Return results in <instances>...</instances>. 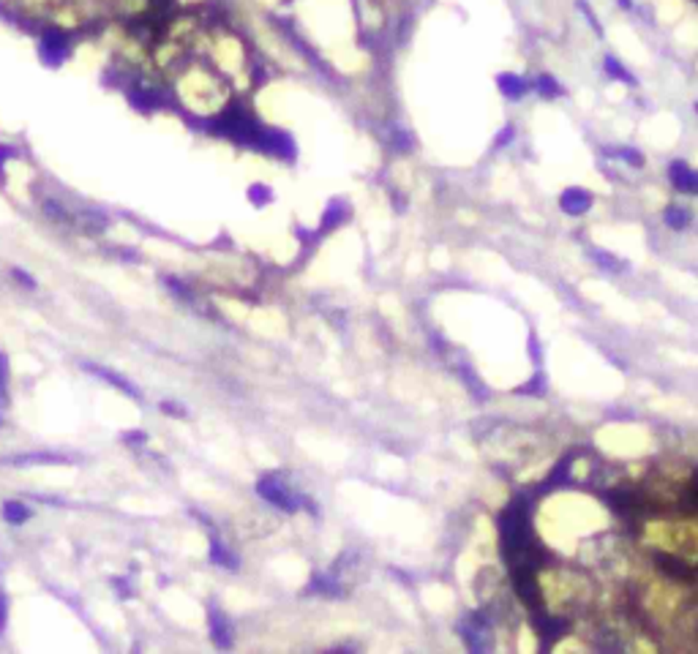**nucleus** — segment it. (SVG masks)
I'll use <instances>...</instances> for the list:
<instances>
[{
	"label": "nucleus",
	"instance_id": "obj_21",
	"mask_svg": "<svg viewBox=\"0 0 698 654\" xmlns=\"http://www.w3.org/2000/svg\"><path fill=\"white\" fill-rule=\"evenodd\" d=\"M6 619H9V603H6V594L0 592V630L6 627Z\"/></svg>",
	"mask_w": 698,
	"mask_h": 654
},
{
	"label": "nucleus",
	"instance_id": "obj_19",
	"mask_svg": "<svg viewBox=\"0 0 698 654\" xmlns=\"http://www.w3.org/2000/svg\"><path fill=\"white\" fill-rule=\"evenodd\" d=\"M44 213H49L58 224H68V213L63 210V208H58L52 199H44Z\"/></svg>",
	"mask_w": 698,
	"mask_h": 654
},
{
	"label": "nucleus",
	"instance_id": "obj_18",
	"mask_svg": "<svg viewBox=\"0 0 698 654\" xmlns=\"http://www.w3.org/2000/svg\"><path fill=\"white\" fill-rule=\"evenodd\" d=\"M249 197L254 199V205H265V202H270V199H273V191H270L267 185H251Z\"/></svg>",
	"mask_w": 698,
	"mask_h": 654
},
{
	"label": "nucleus",
	"instance_id": "obj_11",
	"mask_svg": "<svg viewBox=\"0 0 698 654\" xmlns=\"http://www.w3.org/2000/svg\"><path fill=\"white\" fill-rule=\"evenodd\" d=\"M603 68H605V74H608V76H614L617 82H625V85H636V82H638L636 76L630 74V71H627V68H625V66H622V63L617 61V58H611V55H605Z\"/></svg>",
	"mask_w": 698,
	"mask_h": 654
},
{
	"label": "nucleus",
	"instance_id": "obj_23",
	"mask_svg": "<svg viewBox=\"0 0 698 654\" xmlns=\"http://www.w3.org/2000/svg\"><path fill=\"white\" fill-rule=\"evenodd\" d=\"M123 439L128 441V444H131V441H134V444H145V434H142V431H134V434L128 431V434H123Z\"/></svg>",
	"mask_w": 698,
	"mask_h": 654
},
{
	"label": "nucleus",
	"instance_id": "obj_7",
	"mask_svg": "<svg viewBox=\"0 0 698 654\" xmlns=\"http://www.w3.org/2000/svg\"><path fill=\"white\" fill-rule=\"evenodd\" d=\"M497 85H499V91H502V96H505V98H513V101L524 98L529 91V85L518 74H499Z\"/></svg>",
	"mask_w": 698,
	"mask_h": 654
},
{
	"label": "nucleus",
	"instance_id": "obj_3",
	"mask_svg": "<svg viewBox=\"0 0 698 654\" xmlns=\"http://www.w3.org/2000/svg\"><path fill=\"white\" fill-rule=\"evenodd\" d=\"M592 194L587 188H578V185H570V188H565L562 191V197H559V208L565 210L568 215H584L587 210L592 208Z\"/></svg>",
	"mask_w": 698,
	"mask_h": 654
},
{
	"label": "nucleus",
	"instance_id": "obj_4",
	"mask_svg": "<svg viewBox=\"0 0 698 654\" xmlns=\"http://www.w3.org/2000/svg\"><path fill=\"white\" fill-rule=\"evenodd\" d=\"M66 52H68V41L63 33H44V41H41V58L44 61L58 66L66 58Z\"/></svg>",
	"mask_w": 698,
	"mask_h": 654
},
{
	"label": "nucleus",
	"instance_id": "obj_10",
	"mask_svg": "<svg viewBox=\"0 0 698 654\" xmlns=\"http://www.w3.org/2000/svg\"><path fill=\"white\" fill-rule=\"evenodd\" d=\"M663 218H666V224L671 229H677V232H682V229H687L690 227V210L687 208H679V205H671V208H666V213H663Z\"/></svg>",
	"mask_w": 698,
	"mask_h": 654
},
{
	"label": "nucleus",
	"instance_id": "obj_6",
	"mask_svg": "<svg viewBox=\"0 0 698 654\" xmlns=\"http://www.w3.org/2000/svg\"><path fill=\"white\" fill-rule=\"evenodd\" d=\"M657 564L663 567V573L671 576V578H679V581H690L693 578V573H690V564L679 559V556H674V553H660L657 556Z\"/></svg>",
	"mask_w": 698,
	"mask_h": 654
},
{
	"label": "nucleus",
	"instance_id": "obj_14",
	"mask_svg": "<svg viewBox=\"0 0 698 654\" xmlns=\"http://www.w3.org/2000/svg\"><path fill=\"white\" fill-rule=\"evenodd\" d=\"M535 91L540 93L543 98H557V96H562V85H559L557 79L551 74H540L538 79H535Z\"/></svg>",
	"mask_w": 698,
	"mask_h": 654
},
{
	"label": "nucleus",
	"instance_id": "obj_8",
	"mask_svg": "<svg viewBox=\"0 0 698 654\" xmlns=\"http://www.w3.org/2000/svg\"><path fill=\"white\" fill-rule=\"evenodd\" d=\"M590 257L597 262V267L605 270V273H625L627 270V262L620 257H614V254H608L603 248H590Z\"/></svg>",
	"mask_w": 698,
	"mask_h": 654
},
{
	"label": "nucleus",
	"instance_id": "obj_16",
	"mask_svg": "<svg viewBox=\"0 0 698 654\" xmlns=\"http://www.w3.org/2000/svg\"><path fill=\"white\" fill-rule=\"evenodd\" d=\"M605 153H608L611 158L627 161V164H630L633 169H641V167H644V155H641L638 150H633V148H608Z\"/></svg>",
	"mask_w": 698,
	"mask_h": 654
},
{
	"label": "nucleus",
	"instance_id": "obj_17",
	"mask_svg": "<svg viewBox=\"0 0 698 654\" xmlns=\"http://www.w3.org/2000/svg\"><path fill=\"white\" fill-rule=\"evenodd\" d=\"M314 589H317V592H322V594H339V592H342V586H339L333 578H325V576L314 578Z\"/></svg>",
	"mask_w": 698,
	"mask_h": 654
},
{
	"label": "nucleus",
	"instance_id": "obj_5",
	"mask_svg": "<svg viewBox=\"0 0 698 654\" xmlns=\"http://www.w3.org/2000/svg\"><path fill=\"white\" fill-rule=\"evenodd\" d=\"M85 371H91V374H96L98 379H104V382H109V384H115L118 390H123V393H128L131 398H140V390L131 384L128 379H123L120 374H115V371H109V368H104V365H96V363H85Z\"/></svg>",
	"mask_w": 698,
	"mask_h": 654
},
{
	"label": "nucleus",
	"instance_id": "obj_22",
	"mask_svg": "<svg viewBox=\"0 0 698 654\" xmlns=\"http://www.w3.org/2000/svg\"><path fill=\"white\" fill-rule=\"evenodd\" d=\"M14 278L19 284H28V290H36V281H33L28 273H22V270H14Z\"/></svg>",
	"mask_w": 698,
	"mask_h": 654
},
{
	"label": "nucleus",
	"instance_id": "obj_9",
	"mask_svg": "<svg viewBox=\"0 0 698 654\" xmlns=\"http://www.w3.org/2000/svg\"><path fill=\"white\" fill-rule=\"evenodd\" d=\"M210 633H213V640L221 643V646H230L232 643V627L224 619L221 610H210Z\"/></svg>",
	"mask_w": 698,
	"mask_h": 654
},
{
	"label": "nucleus",
	"instance_id": "obj_24",
	"mask_svg": "<svg viewBox=\"0 0 698 654\" xmlns=\"http://www.w3.org/2000/svg\"><path fill=\"white\" fill-rule=\"evenodd\" d=\"M513 137H515V131H513V128H505V131H502V137L497 139V148H502V145H508V142H510Z\"/></svg>",
	"mask_w": 698,
	"mask_h": 654
},
{
	"label": "nucleus",
	"instance_id": "obj_13",
	"mask_svg": "<svg viewBox=\"0 0 698 654\" xmlns=\"http://www.w3.org/2000/svg\"><path fill=\"white\" fill-rule=\"evenodd\" d=\"M565 627H568V619H557V616H538V630H540V635L559 638Z\"/></svg>",
	"mask_w": 698,
	"mask_h": 654
},
{
	"label": "nucleus",
	"instance_id": "obj_15",
	"mask_svg": "<svg viewBox=\"0 0 698 654\" xmlns=\"http://www.w3.org/2000/svg\"><path fill=\"white\" fill-rule=\"evenodd\" d=\"M210 562L218 564V567H227V570H235V567H237V559H235L232 553L221 546L218 540L210 543Z\"/></svg>",
	"mask_w": 698,
	"mask_h": 654
},
{
	"label": "nucleus",
	"instance_id": "obj_2",
	"mask_svg": "<svg viewBox=\"0 0 698 654\" xmlns=\"http://www.w3.org/2000/svg\"><path fill=\"white\" fill-rule=\"evenodd\" d=\"M668 180L682 194H696L698 197V169L687 167L684 161H674L668 167Z\"/></svg>",
	"mask_w": 698,
	"mask_h": 654
},
{
	"label": "nucleus",
	"instance_id": "obj_1",
	"mask_svg": "<svg viewBox=\"0 0 698 654\" xmlns=\"http://www.w3.org/2000/svg\"><path fill=\"white\" fill-rule=\"evenodd\" d=\"M257 494L262 496L265 502H270L273 507L284 510V513H297L300 504H311L306 496H297L295 491L287 486L284 480H279L276 474H265V477H260Z\"/></svg>",
	"mask_w": 698,
	"mask_h": 654
},
{
	"label": "nucleus",
	"instance_id": "obj_26",
	"mask_svg": "<svg viewBox=\"0 0 698 654\" xmlns=\"http://www.w3.org/2000/svg\"><path fill=\"white\" fill-rule=\"evenodd\" d=\"M696 112H698V104H696Z\"/></svg>",
	"mask_w": 698,
	"mask_h": 654
},
{
	"label": "nucleus",
	"instance_id": "obj_20",
	"mask_svg": "<svg viewBox=\"0 0 698 654\" xmlns=\"http://www.w3.org/2000/svg\"><path fill=\"white\" fill-rule=\"evenodd\" d=\"M161 409L170 412V414H180V417H186V409H183L180 404H172V401H164V404H161Z\"/></svg>",
	"mask_w": 698,
	"mask_h": 654
},
{
	"label": "nucleus",
	"instance_id": "obj_25",
	"mask_svg": "<svg viewBox=\"0 0 698 654\" xmlns=\"http://www.w3.org/2000/svg\"><path fill=\"white\" fill-rule=\"evenodd\" d=\"M620 6H625V9H630V6H633V0H620Z\"/></svg>",
	"mask_w": 698,
	"mask_h": 654
},
{
	"label": "nucleus",
	"instance_id": "obj_12",
	"mask_svg": "<svg viewBox=\"0 0 698 654\" xmlns=\"http://www.w3.org/2000/svg\"><path fill=\"white\" fill-rule=\"evenodd\" d=\"M3 518H6V523L19 526V523H25V521L31 518V510H28L22 502H6L3 504Z\"/></svg>",
	"mask_w": 698,
	"mask_h": 654
}]
</instances>
